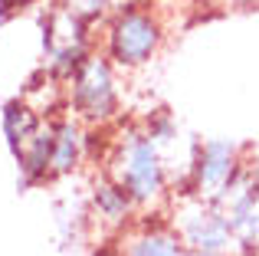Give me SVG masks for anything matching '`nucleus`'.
I'll return each mask as SVG.
<instances>
[{"mask_svg": "<svg viewBox=\"0 0 259 256\" xmlns=\"http://www.w3.org/2000/svg\"><path fill=\"white\" fill-rule=\"evenodd\" d=\"M105 174L132 194L138 210H148V207H158L161 200H167L171 181H167L164 154L145 128L128 125L118 132V138L108 141Z\"/></svg>", "mask_w": 259, "mask_h": 256, "instance_id": "obj_1", "label": "nucleus"}, {"mask_svg": "<svg viewBox=\"0 0 259 256\" xmlns=\"http://www.w3.org/2000/svg\"><path fill=\"white\" fill-rule=\"evenodd\" d=\"M164 43V23L158 10L145 4H125L105 20V56L118 69H141L158 56Z\"/></svg>", "mask_w": 259, "mask_h": 256, "instance_id": "obj_2", "label": "nucleus"}, {"mask_svg": "<svg viewBox=\"0 0 259 256\" xmlns=\"http://www.w3.org/2000/svg\"><path fill=\"white\" fill-rule=\"evenodd\" d=\"M118 66L105 53H92L66 82V102L69 112L89 128H108L121 115V96H118Z\"/></svg>", "mask_w": 259, "mask_h": 256, "instance_id": "obj_3", "label": "nucleus"}, {"mask_svg": "<svg viewBox=\"0 0 259 256\" xmlns=\"http://www.w3.org/2000/svg\"><path fill=\"white\" fill-rule=\"evenodd\" d=\"M167 224L174 227L181 243L194 253H207V256H233L236 253V240H233V230H230V220L213 200L184 194L181 200L171 204Z\"/></svg>", "mask_w": 259, "mask_h": 256, "instance_id": "obj_4", "label": "nucleus"}, {"mask_svg": "<svg viewBox=\"0 0 259 256\" xmlns=\"http://www.w3.org/2000/svg\"><path fill=\"white\" fill-rule=\"evenodd\" d=\"M92 23L66 10L63 4H53L43 20V50H46V76L69 82L72 72L92 56Z\"/></svg>", "mask_w": 259, "mask_h": 256, "instance_id": "obj_5", "label": "nucleus"}, {"mask_svg": "<svg viewBox=\"0 0 259 256\" xmlns=\"http://www.w3.org/2000/svg\"><path fill=\"white\" fill-rule=\"evenodd\" d=\"M243 167V151L230 138H207L194 148L187 167V194L203 200H217Z\"/></svg>", "mask_w": 259, "mask_h": 256, "instance_id": "obj_6", "label": "nucleus"}, {"mask_svg": "<svg viewBox=\"0 0 259 256\" xmlns=\"http://www.w3.org/2000/svg\"><path fill=\"white\" fill-rule=\"evenodd\" d=\"M213 204L227 214L236 253H259V167L243 161L236 178Z\"/></svg>", "mask_w": 259, "mask_h": 256, "instance_id": "obj_7", "label": "nucleus"}, {"mask_svg": "<svg viewBox=\"0 0 259 256\" xmlns=\"http://www.w3.org/2000/svg\"><path fill=\"white\" fill-rule=\"evenodd\" d=\"M53 161H50V178H63L72 174L85 158V125L76 115H59L53 118Z\"/></svg>", "mask_w": 259, "mask_h": 256, "instance_id": "obj_8", "label": "nucleus"}, {"mask_svg": "<svg viewBox=\"0 0 259 256\" xmlns=\"http://www.w3.org/2000/svg\"><path fill=\"white\" fill-rule=\"evenodd\" d=\"M92 210L99 217V224L112 227V230H125V227H132L135 214H138V204L115 178L102 174L99 184L92 187Z\"/></svg>", "mask_w": 259, "mask_h": 256, "instance_id": "obj_9", "label": "nucleus"}, {"mask_svg": "<svg viewBox=\"0 0 259 256\" xmlns=\"http://www.w3.org/2000/svg\"><path fill=\"white\" fill-rule=\"evenodd\" d=\"M187 246L181 243V237L174 233V227L167 220L158 224H141L135 230H128L125 243H121L118 256H184Z\"/></svg>", "mask_w": 259, "mask_h": 256, "instance_id": "obj_10", "label": "nucleus"}, {"mask_svg": "<svg viewBox=\"0 0 259 256\" xmlns=\"http://www.w3.org/2000/svg\"><path fill=\"white\" fill-rule=\"evenodd\" d=\"M53 135H56V128H53V118H43V125L36 128V135H33V138L26 141V148L17 154V161H20V174H23V184H26V187L50 181Z\"/></svg>", "mask_w": 259, "mask_h": 256, "instance_id": "obj_11", "label": "nucleus"}, {"mask_svg": "<svg viewBox=\"0 0 259 256\" xmlns=\"http://www.w3.org/2000/svg\"><path fill=\"white\" fill-rule=\"evenodd\" d=\"M43 112L36 105H30L26 99H10L4 105V135H7V145H10L13 158L26 148V141L36 135V128L43 125Z\"/></svg>", "mask_w": 259, "mask_h": 256, "instance_id": "obj_12", "label": "nucleus"}, {"mask_svg": "<svg viewBox=\"0 0 259 256\" xmlns=\"http://www.w3.org/2000/svg\"><path fill=\"white\" fill-rule=\"evenodd\" d=\"M56 4H63L66 10H72L76 17L89 20V23L108 17L112 10H118V7H115V0H56Z\"/></svg>", "mask_w": 259, "mask_h": 256, "instance_id": "obj_13", "label": "nucleus"}, {"mask_svg": "<svg viewBox=\"0 0 259 256\" xmlns=\"http://www.w3.org/2000/svg\"><path fill=\"white\" fill-rule=\"evenodd\" d=\"M33 4H39V0H0V20L13 17V13L26 10V7H33Z\"/></svg>", "mask_w": 259, "mask_h": 256, "instance_id": "obj_14", "label": "nucleus"}, {"mask_svg": "<svg viewBox=\"0 0 259 256\" xmlns=\"http://www.w3.org/2000/svg\"><path fill=\"white\" fill-rule=\"evenodd\" d=\"M184 256H207V253H194V250H187V253H184Z\"/></svg>", "mask_w": 259, "mask_h": 256, "instance_id": "obj_15", "label": "nucleus"}, {"mask_svg": "<svg viewBox=\"0 0 259 256\" xmlns=\"http://www.w3.org/2000/svg\"><path fill=\"white\" fill-rule=\"evenodd\" d=\"M236 4H259V0H236Z\"/></svg>", "mask_w": 259, "mask_h": 256, "instance_id": "obj_16", "label": "nucleus"}, {"mask_svg": "<svg viewBox=\"0 0 259 256\" xmlns=\"http://www.w3.org/2000/svg\"><path fill=\"white\" fill-rule=\"evenodd\" d=\"M233 256H259V253H233Z\"/></svg>", "mask_w": 259, "mask_h": 256, "instance_id": "obj_17", "label": "nucleus"}]
</instances>
